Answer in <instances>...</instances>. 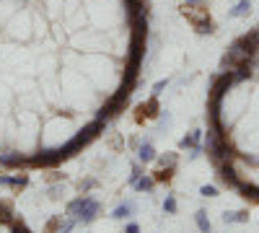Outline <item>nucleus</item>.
<instances>
[{"mask_svg": "<svg viewBox=\"0 0 259 233\" xmlns=\"http://www.w3.org/2000/svg\"><path fill=\"white\" fill-rule=\"evenodd\" d=\"M163 88H168V78H161V80H156V83H153V96L163 94Z\"/></svg>", "mask_w": 259, "mask_h": 233, "instance_id": "412c9836", "label": "nucleus"}, {"mask_svg": "<svg viewBox=\"0 0 259 233\" xmlns=\"http://www.w3.org/2000/svg\"><path fill=\"white\" fill-rule=\"evenodd\" d=\"M194 223H197V230L200 233H212V223H210L205 210H197V213H194Z\"/></svg>", "mask_w": 259, "mask_h": 233, "instance_id": "f8f14e48", "label": "nucleus"}, {"mask_svg": "<svg viewBox=\"0 0 259 233\" xmlns=\"http://www.w3.org/2000/svg\"><path fill=\"white\" fill-rule=\"evenodd\" d=\"M143 174H145V168H143V163H140V161H138V163H133V171H130V176H127V184L133 187V184H135V181H138V179H140Z\"/></svg>", "mask_w": 259, "mask_h": 233, "instance_id": "dca6fc26", "label": "nucleus"}, {"mask_svg": "<svg viewBox=\"0 0 259 233\" xmlns=\"http://www.w3.org/2000/svg\"><path fill=\"white\" fill-rule=\"evenodd\" d=\"M96 187H99V181H96V179L91 176V179H85V181H80V192H83V195H89L91 189H96Z\"/></svg>", "mask_w": 259, "mask_h": 233, "instance_id": "6ab92c4d", "label": "nucleus"}, {"mask_svg": "<svg viewBox=\"0 0 259 233\" xmlns=\"http://www.w3.org/2000/svg\"><path fill=\"white\" fill-rule=\"evenodd\" d=\"M168 122H171V117H168V112H163V114L158 117V130H163V127H168Z\"/></svg>", "mask_w": 259, "mask_h": 233, "instance_id": "393cba45", "label": "nucleus"}, {"mask_svg": "<svg viewBox=\"0 0 259 233\" xmlns=\"http://www.w3.org/2000/svg\"><path fill=\"white\" fill-rule=\"evenodd\" d=\"M11 233H31V230H29V228H26L24 223H18V220H13V223H11Z\"/></svg>", "mask_w": 259, "mask_h": 233, "instance_id": "5701e85b", "label": "nucleus"}, {"mask_svg": "<svg viewBox=\"0 0 259 233\" xmlns=\"http://www.w3.org/2000/svg\"><path fill=\"white\" fill-rule=\"evenodd\" d=\"M171 176H174V168H156V174H153L156 184L158 181H171Z\"/></svg>", "mask_w": 259, "mask_h": 233, "instance_id": "a211bd4d", "label": "nucleus"}, {"mask_svg": "<svg viewBox=\"0 0 259 233\" xmlns=\"http://www.w3.org/2000/svg\"><path fill=\"white\" fill-rule=\"evenodd\" d=\"M202 145V130H192L179 140V151H192V148Z\"/></svg>", "mask_w": 259, "mask_h": 233, "instance_id": "0eeeda50", "label": "nucleus"}, {"mask_svg": "<svg viewBox=\"0 0 259 233\" xmlns=\"http://www.w3.org/2000/svg\"><path fill=\"white\" fill-rule=\"evenodd\" d=\"M8 176L11 174H0V187H8Z\"/></svg>", "mask_w": 259, "mask_h": 233, "instance_id": "bb28decb", "label": "nucleus"}, {"mask_svg": "<svg viewBox=\"0 0 259 233\" xmlns=\"http://www.w3.org/2000/svg\"><path fill=\"white\" fill-rule=\"evenodd\" d=\"M256 200H259V197H256Z\"/></svg>", "mask_w": 259, "mask_h": 233, "instance_id": "c85d7f7f", "label": "nucleus"}, {"mask_svg": "<svg viewBox=\"0 0 259 233\" xmlns=\"http://www.w3.org/2000/svg\"><path fill=\"white\" fill-rule=\"evenodd\" d=\"M200 195L202 197H218V189H215L212 184H205V187H200Z\"/></svg>", "mask_w": 259, "mask_h": 233, "instance_id": "4be33fe9", "label": "nucleus"}, {"mask_svg": "<svg viewBox=\"0 0 259 233\" xmlns=\"http://www.w3.org/2000/svg\"><path fill=\"white\" fill-rule=\"evenodd\" d=\"M91 200V195H78V197H73L68 205H65V215L68 218H75L78 220V215H80V210L85 207V202Z\"/></svg>", "mask_w": 259, "mask_h": 233, "instance_id": "39448f33", "label": "nucleus"}, {"mask_svg": "<svg viewBox=\"0 0 259 233\" xmlns=\"http://www.w3.org/2000/svg\"><path fill=\"white\" fill-rule=\"evenodd\" d=\"M218 181H221L223 187H231V189H239L241 179H239V174H236V168H233V163H221V166H218Z\"/></svg>", "mask_w": 259, "mask_h": 233, "instance_id": "7ed1b4c3", "label": "nucleus"}, {"mask_svg": "<svg viewBox=\"0 0 259 233\" xmlns=\"http://www.w3.org/2000/svg\"><path fill=\"white\" fill-rule=\"evenodd\" d=\"M29 184V176L26 174H16V176H8V187L11 189H24Z\"/></svg>", "mask_w": 259, "mask_h": 233, "instance_id": "2eb2a0df", "label": "nucleus"}, {"mask_svg": "<svg viewBox=\"0 0 259 233\" xmlns=\"http://www.w3.org/2000/svg\"><path fill=\"white\" fill-rule=\"evenodd\" d=\"M202 156V145H197V148H192L189 151V156H187V161H197Z\"/></svg>", "mask_w": 259, "mask_h": 233, "instance_id": "b1692460", "label": "nucleus"}, {"mask_svg": "<svg viewBox=\"0 0 259 233\" xmlns=\"http://www.w3.org/2000/svg\"><path fill=\"white\" fill-rule=\"evenodd\" d=\"M135 153H138V161L143 163V166H150V163H153L156 158H158V153H156V148H153V143H150V140H140V145L135 148Z\"/></svg>", "mask_w": 259, "mask_h": 233, "instance_id": "20e7f679", "label": "nucleus"}, {"mask_svg": "<svg viewBox=\"0 0 259 233\" xmlns=\"http://www.w3.org/2000/svg\"><path fill=\"white\" fill-rule=\"evenodd\" d=\"M133 213H135V202H119L114 210H112V220H130V218H133Z\"/></svg>", "mask_w": 259, "mask_h": 233, "instance_id": "423d86ee", "label": "nucleus"}, {"mask_svg": "<svg viewBox=\"0 0 259 233\" xmlns=\"http://www.w3.org/2000/svg\"><path fill=\"white\" fill-rule=\"evenodd\" d=\"M62 220H65V215H55V218L45 225V230H47V233H55V230L60 228V223H62Z\"/></svg>", "mask_w": 259, "mask_h": 233, "instance_id": "aec40b11", "label": "nucleus"}, {"mask_svg": "<svg viewBox=\"0 0 259 233\" xmlns=\"http://www.w3.org/2000/svg\"><path fill=\"white\" fill-rule=\"evenodd\" d=\"M182 16L194 26V31H197V34H215V24H212L207 8H202V3L200 6H187L184 3L182 6Z\"/></svg>", "mask_w": 259, "mask_h": 233, "instance_id": "f257e3e1", "label": "nucleus"}, {"mask_svg": "<svg viewBox=\"0 0 259 233\" xmlns=\"http://www.w3.org/2000/svg\"><path fill=\"white\" fill-rule=\"evenodd\" d=\"M153 163H156V168H177L179 166V153H163Z\"/></svg>", "mask_w": 259, "mask_h": 233, "instance_id": "9d476101", "label": "nucleus"}, {"mask_svg": "<svg viewBox=\"0 0 259 233\" xmlns=\"http://www.w3.org/2000/svg\"><path fill=\"white\" fill-rule=\"evenodd\" d=\"M223 220L226 223H249V210H226Z\"/></svg>", "mask_w": 259, "mask_h": 233, "instance_id": "9b49d317", "label": "nucleus"}, {"mask_svg": "<svg viewBox=\"0 0 259 233\" xmlns=\"http://www.w3.org/2000/svg\"><path fill=\"white\" fill-rule=\"evenodd\" d=\"M251 0H239L231 11H228V18H244V16H249L251 13Z\"/></svg>", "mask_w": 259, "mask_h": 233, "instance_id": "1a4fd4ad", "label": "nucleus"}, {"mask_svg": "<svg viewBox=\"0 0 259 233\" xmlns=\"http://www.w3.org/2000/svg\"><path fill=\"white\" fill-rule=\"evenodd\" d=\"M163 213H166V215H177V213H179V202H177L174 195H166V197H163Z\"/></svg>", "mask_w": 259, "mask_h": 233, "instance_id": "ddd939ff", "label": "nucleus"}, {"mask_svg": "<svg viewBox=\"0 0 259 233\" xmlns=\"http://www.w3.org/2000/svg\"><path fill=\"white\" fill-rule=\"evenodd\" d=\"M133 189H135V192H140V195H150V192L156 189V179L150 176V174H143V176L133 184Z\"/></svg>", "mask_w": 259, "mask_h": 233, "instance_id": "6e6552de", "label": "nucleus"}, {"mask_svg": "<svg viewBox=\"0 0 259 233\" xmlns=\"http://www.w3.org/2000/svg\"><path fill=\"white\" fill-rule=\"evenodd\" d=\"M124 233H140V225L138 223H127L124 225Z\"/></svg>", "mask_w": 259, "mask_h": 233, "instance_id": "a878e982", "label": "nucleus"}, {"mask_svg": "<svg viewBox=\"0 0 259 233\" xmlns=\"http://www.w3.org/2000/svg\"><path fill=\"white\" fill-rule=\"evenodd\" d=\"M101 215V202L96 197H91L89 202H85V207L80 210V215H78V225H91L96 223V218Z\"/></svg>", "mask_w": 259, "mask_h": 233, "instance_id": "f03ea898", "label": "nucleus"}, {"mask_svg": "<svg viewBox=\"0 0 259 233\" xmlns=\"http://www.w3.org/2000/svg\"><path fill=\"white\" fill-rule=\"evenodd\" d=\"M184 3H187V6H200L202 0H184Z\"/></svg>", "mask_w": 259, "mask_h": 233, "instance_id": "cd10ccee", "label": "nucleus"}, {"mask_svg": "<svg viewBox=\"0 0 259 233\" xmlns=\"http://www.w3.org/2000/svg\"><path fill=\"white\" fill-rule=\"evenodd\" d=\"M75 225H78V220H75V218H68V215H65V220L60 223V228H57L55 233H73V230H75Z\"/></svg>", "mask_w": 259, "mask_h": 233, "instance_id": "f3484780", "label": "nucleus"}, {"mask_svg": "<svg viewBox=\"0 0 259 233\" xmlns=\"http://www.w3.org/2000/svg\"><path fill=\"white\" fill-rule=\"evenodd\" d=\"M140 112H145V117H156L158 114V96H150L148 104H143Z\"/></svg>", "mask_w": 259, "mask_h": 233, "instance_id": "4468645a", "label": "nucleus"}]
</instances>
